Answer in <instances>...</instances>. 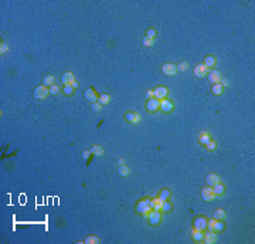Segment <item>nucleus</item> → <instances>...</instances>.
Returning <instances> with one entry per match:
<instances>
[{
	"label": "nucleus",
	"instance_id": "obj_1",
	"mask_svg": "<svg viewBox=\"0 0 255 244\" xmlns=\"http://www.w3.org/2000/svg\"><path fill=\"white\" fill-rule=\"evenodd\" d=\"M48 94H50V89L44 85H38L37 88L34 89V98L36 100H44Z\"/></svg>",
	"mask_w": 255,
	"mask_h": 244
},
{
	"label": "nucleus",
	"instance_id": "obj_2",
	"mask_svg": "<svg viewBox=\"0 0 255 244\" xmlns=\"http://www.w3.org/2000/svg\"><path fill=\"white\" fill-rule=\"evenodd\" d=\"M146 109H148L149 112H156L160 109V100H157V98H150V100H148V102H146Z\"/></svg>",
	"mask_w": 255,
	"mask_h": 244
},
{
	"label": "nucleus",
	"instance_id": "obj_3",
	"mask_svg": "<svg viewBox=\"0 0 255 244\" xmlns=\"http://www.w3.org/2000/svg\"><path fill=\"white\" fill-rule=\"evenodd\" d=\"M214 192H213V187L211 186H206V187L201 189V199L204 202H211V200L214 199Z\"/></svg>",
	"mask_w": 255,
	"mask_h": 244
},
{
	"label": "nucleus",
	"instance_id": "obj_4",
	"mask_svg": "<svg viewBox=\"0 0 255 244\" xmlns=\"http://www.w3.org/2000/svg\"><path fill=\"white\" fill-rule=\"evenodd\" d=\"M162 73L166 75H174L177 73V65H174V64H170V63H166L162 65Z\"/></svg>",
	"mask_w": 255,
	"mask_h": 244
},
{
	"label": "nucleus",
	"instance_id": "obj_5",
	"mask_svg": "<svg viewBox=\"0 0 255 244\" xmlns=\"http://www.w3.org/2000/svg\"><path fill=\"white\" fill-rule=\"evenodd\" d=\"M160 109H162L163 112H172L174 109V105L170 100L163 98V100H160Z\"/></svg>",
	"mask_w": 255,
	"mask_h": 244
},
{
	"label": "nucleus",
	"instance_id": "obj_6",
	"mask_svg": "<svg viewBox=\"0 0 255 244\" xmlns=\"http://www.w3.org/2000/svg\"><path fill=\"white\" fill-rule=\"evenodd\" d=\"M221 73L218 70H211L208 71V81L211 82V84H217V82H220V80H221Z\"/></svg>",
	"mask_w": 255,
	"mask_h": 244
},
{
	"label": "nucleus",
	"instance_id": "obj_7",
	"mask_svg": "<svg viewBox=\"0 0 255 244\" xmlns=\"http://www.w3.org/2000/svg\"><path fill=\"white\" fill-rule=\"evenodd\" d=\"M153 96L157 98V100H163V98H166V96H167V88H166V87H163V85H160V87H157V88H155V91H153Z\"/></svg>",
	"mask_w": 255,
	"mask_h": 244
},
{
	"label": "nucleus",
	"instance_id": "obj_8",
	"mask_svg": "<svg viewBox=\"0 0 255 244\" xmlns=\"http://www.w3.org/2000/svg\"><path fill=\"white\" fill-rule=\"evenodd\" d=\"M194 229H197V230L207 229V218L203 217V216L196 217V220H194Z\"/></svg>",
	"mask_w": 255,
	"mask_h": 244
},
{
	"label": "nucleus",
	"instance_id": "obj_9",
	"mask_svg": "<svg viewBox=\"0 0 255 244\" xmlns=\"http://www.w3.org/2000/svg\"><path fill=\"white\" fill-rule=\"evenodd\" d=\"M207 73H208V68L204 65V64H197L196 68H194V75H196V77H199V78L206 77V75H207Z\"/></svg>",
	"mask_w": 255,
	"mask_h": 244
},
{
	"label": "nucleus",
	"instance_id": "obj_10",
	"mask_svg": "<svg viewBox=\"0 0 255 244\" xmlns=\"http://www.w3.org/2000/svg\"><path fill=\"white\" fill-rule=\"evenodd\" d=\"M125 118L128 122H130V124H133V125H136V124H139V122L142 121V116L139 114H133V112H128V114L125 115Z\"/></svg>",
	"mask_w": 255,
	"mask_h": 244
},
{
	"label": "nucleus",
	"instance_id": "obj_11",
	"mask_svg": "<svg viewBox=\"0 0 255 244\" xmlns=\"http://www.w3.org/2000/svg\"><path fill=\"white\" fill-rule=\"evenodd\" d=\"M206 183H207V186H213L217 185V183H220V176H218L217 173H208L207 178H206Z\"/></svg>",
	"mask_w": 255,
	"mask_h": 244
},
{
	"label": "nucleus",
	"instance_id": "obj_12",
	"mask_svg": "<svg viewBox=\"0 0 255 244\" xmlns=\"http://www.w3.org/2000/svg\"><path fill=\"white\" fill-rule=\"evenodd\" d=\"M85 100L89 101L91 104L98 102V95H96V92L94 91L92 88H88L87 91H85Z\"/></svg>",
	"mask_w": 255,
	"mask_h": 244
},
{
	"label": "nucleus",
	"instance_id": "obj_13",
	"mask_svg": "<svg viewBox=\"0 0 255 244\" xmlns=\"http://www.w3.org/2000/svg\"><path fill=\"white\" fill-rule=\"evenodd\" d=\"M160 220H162V214H160V211H155V210L152 211L150 216H149V222H150V224H153V226L159 224Z\"/></svg>",
	"mask_w": 255,
	"mask_h": 244
},
{
	"label": "nucleus",
	"instance_id": "obj_14",
	"mask_svg": "<svg viewBox=\"0 0 255 244\" xmlns=\"http://www.w3.org/2000/svg\"><path fill=\"white\" fill-rule=\"evenodd\" d=\"M74 81H75V78H74V74H72V73H64L63 77H61V82H63L64 85H71Z\"/></svg>",
	"mask_w": 255,
	"mask_h": 244
},
{
	"label": "nucleus",
	"instance_id": "obj_15",
	"mask_svg": "<svg viewBox=\"0 0 255 244\" xmlns=\"http://www.w3.org/2000/svg\"><path fill=\"white\" fill-rule=\"evenodd\" d=\"M162 204H163V202L159 199V197H156V199L150 200V207H152V210H155V211H160V210H162Z\"/></svg>",
	"mask_w": 255,
	"mask_h": 244
},
{
	"label": "nucleus",
	"instance_id": "obj_16",
	"mask_svg": "<svg viewBox=\"0 0 255 244\" xmlns=\"http://www.w3.org/2000/svg\"><path fill=\"white\" fill-rule=\"evenodd\" d=\"M208 141H211L210 133H208L207 131H201V132L199 133V142H200L201 145H206Z\"/></svg>",
	"mask_w": 255,
	"mask_h": 244
},
{
	"label": "nucleus",
	"instance_id": "obj_17",
	"mask_svg": "<svg viewBox=\"0 0 255 244\" xmlns=\"http://www.w3.org/2000/svg\"><path fill=\"white\" fill-rule=\"evenodd\" d=\"M191 237H193V240H194V241H203V238H204L203 230L193 229V231H191Z\"/></svg>",
	"mask_w": 255,
	"mask_h": 244
},
{
	"label": "nucleus",
	"instance_id": "obj_18",
	"mask_svg": "<svg viewBox=\"0 0 255 244\" xmlns=\"http://www.w3.org/2000/svg\"><path fill=\"white\" fill-rule=\"evenodd\" d=\"M150 206V200L149 199H143V200H141L139 203H137V206H136V210H137V213H142V211L146 209V207H149Z\"/></svg>",
	"mask_w": 255,
	"mask_h": 244
},
{
	"label": "nucleus",
	"instance_id": "obj_19",
	"mask_svg": "<svg viewBox=\"0 0 255 244\" xmlns=\"http://www.w3.org/2000/svg\"><path fill=\"white\" fill-rule=\"evenodd\" d=\"M215 238H217V236H215V231L210 230L207 234H204L203 241H206L207 244H211V243H214V241H215Z\"/></svg>",
	"mask_w": 255,
	"mask_h": 244
},
{
	"label": "nucleus",
	"instance_id": "obj_20",
	"mask_svg": "<svg viewBox=\"0 0 255 244\" xmlns=\"http://www.w3.org/2000/svg\"><path fill=\"white\" fill-rule=\"evenodd\" d=\"M213 192H214L215 196H222L224 192H226V187H224L221 183H217V185L213 186Z\"/></svg>",
	"mask_w": 255,
	"mask_h": 244
},
{
	"label": "nucleus",
	"instance_id": "obj_21",
	"mask_svg": "<svg viewBox=\"0 0 255 244\" xmlns=\"http://www.w3.org/2000/svg\"><path fill=\"white\" fill-rule=\"evenodd\" d=\"M222 91H224V88H222V85L220 82L213 84V87H211V92L214 94V95H220V94H222Z\"/></svg>",
	"mask_w": 255,
	"mask_h": 244
},
{
	"label": "nucleus",
	"instance_id": "obj_22",
	"mask_svg": "<svg viewBox=\"0 0 255 244\" xmlns=\"http://www.w3.org/2000/svg\"><path fill=\"white\" fill-rule=\"evenodd\" d=\"M43 85L47 87V88H50L51 85H54V77H52V75H45V77L43 78Z\"/></svg>",
	"mask_w": 255,
	"mask_h": 244
},
{
	"label": "nucleus",
	"instance_id": "obj_23",
	"mask_svg": "<svg viewBox=\"0 0 255 244\" xmlns=\"http://www.w3.org/2000/svg\"><path fill=\"white\" fill-rule=\"evenodd\" d=\"M91 153L94 156H102L104 155V149L101 148V146H98V145H94L92 148H91Z\"/></svg>",
	"mask_w": 255,
	"mask_h": 244
},
{
	"label": "nucleus",
	"instance_id": "obj_24",
	"mask_svg": "<svg viewBox=\"0 0 255 244\" xmlns=\"http://www.w3.org/2000/svg\"><path fill=\"white\" fill-rule=\"evenodd\" d=\"M203 64L207 67V68H211V67L215 65V58L213 56H207V57H206V60H204Z\"/></svg>",
	"mask_w": 255,
	"mask_h": 244
},
{
	"label": "nucleus",
	"instance_id": "obj_25",
	"mask_svg": "<svg viewBox=\"0 0 255 244\" xmlns=\"http://www.w3.org/2000/svg\"><path fill=\"white\" fill-rule=\"evenodd\" d=\"M109 101H111V96L108 95V94H102L101 96H98V102L101 105H106V104H109Z\"/></svg>",
	"mask_w": 255,
	"mask_h": 244
},
{
	"label": "nucleus",
	"instance_id": "obj_26",
	"mask_svg": "<svg viewBox=\"0 0 255 244\" xmlns=\"http://www.w3.org/2000/svg\"><path fill=\"white\" fill-rule=\"evenodd\" d=\"M142 44H143L145 47H153V44H155V38H150V37H148V36H145L143 40H142Z\"/></svg>",
	"mask_w": 255,
	"mask_h": 244
},
{
	"label": "nucleus",
	"instance_id": "obj_27",
	"mask_svg": "<svg viewBox=\"0 0 255 244\" xmlns=\"http://www.w3.org/2000/svg\"><path fill=\"white\" fill-rule=\"evenodd\" d=\"M169 197H170V190L169 189H163L162 192H160V195H159V199L162 200V202H166Z\"/></svg>",
	"mask_w": 255,
	"mask_h": 244
},
{
	"label": "nucleus",
	"instance_id": "obj_28",
	"mask_svg": "<svg viewBox=\"0 0 255 244\" xmlns=\"http://www.w3.org/2000/svg\"><path fill=\"white\" fill-rule=\"evenodd\" d=\"M214 218H215V220H224V218H226V211L222 210V209H218V210H215Z\"/></svg>",
	"mask_w": 255,
	"mask_h": 244
},
{
	"label": "nucleus",
	"instance_id": "obj_29",
	"mask_svg": "<svg viewBox=\"0 0 255 244\" xmlns=\"http://www.w3.org/2000/svg\"><path fill=\"white\" fill-rule=\"evenodd\" d=\"M118 172H119V175H121V176H128V175L130 173L129 167L126 166V165H122V166H119V167H118Z\"/></svg>",
	"mask_w": 255,
	"mask_h": 244
},
{
	"label": "nucleus",
	"instance_id": "obj_30",
	"mask_svg": "<svg viewBox=\"0 0 255 244\" xmlns=\"http://www.w3.org/2000/svg\"><path fill=\"white\" fill-rule=\"evenodd\" d=\"M224 230V224L221 220H215L214 226H213V231H222Z\"/></svg>",
	"mask_w": 255,
	"mask_h": 244
},
{
	"label": "nucleus",
	"instance_id": "obj_31",
	"mask_svg": "<svg viewBox=\"0 0 255 244\" xmlns=\"http://www.w3.org/2000/svg\"><path fill=\"white\" fill-rule=\"evenodd\" d=\"M85 243H87V244H98V243H99V238L92 234V236H88L87 238H85Z\"/></svg>",
	"mask_w": 255,
	"mask_h": 244
},
{
	"label": "nucleus",
	"instance_id": "obj_32",
	"mask_svg": "<svg viewBox=\"0 0 255 244\" xmlns=\"http://www.w3.org/2000/svg\"><path fill=\"white\" fill-rule=\"evenodd\" d=\"M64 94H65V95H72V94H74V91L75 89L72 88V85H64Z\"/></svg>",
	"mask_w": 255,
	"mask_h": 244
},
{
	"label": "nucleus",
	"instance_id": "obj_33",
	"mask_svg": "<svg viewBox=\"0 0 255 244\" xmlns=\"http://www.w3.org/2000/svg\"><path fill=\"white\" fill-rule=\"evenodd\" d=\"M48 89H50V94H51V95H57V94L60 92V87H58V85H56V84L51 85Z\"/></svg>",
	"mask_w": 255,
	"mask_h": 244
},
{
	"label": "nucleus",
	"instance_id": "obj_34",
	"mask_svg": "<svg viewBox=\"0 0 255 244\" xmlns=\"http://www.w3.org/2000/svg\"><path fill=\"white\" fill-rule=\"evenodd\" d=\"M101 108H102V105H101L99 102H94V104H91V111H94V112H99V111H101Z\"/></svg>",
	"mask_w": 255,
	"mask_h": 244
},
{
	"label": "nucleus",
	"instance_id": "obj_35",
	"mask_svg": "<svg viewBox=\"0 0 255 244\" xmlns=\"http://www.w3.org/2000/svg\"><path fill=\"white\" fill-rule=\"evenodd\" d=\"M206 148H207L208 151H214V149L217 148V145H215L214 141H208L207 144H206Z\"/></svg>",
	"mask_w": 255,
	"mask_h": 244
},
{
	"label": "nucleus",
	"instance_id": "obj_36",
	"mask_svg": "<svg viewBox=\"0 0 255 244\" xmlns=\"http://www.w3.org/2000/svg\"><path fill=\"white\" fill-rule=\"evenodd\" d=\"M9 47L6 44V41H2V44H0V54H4V53H7Z\"/></svg>",
	"mask_w": 255,
	"mask_h": 244
},
{
	"label": "nucleus",
	"instance_id": "obj_37",
	"mask_svg": "<svg viewBox=\"0 0 255 244\" xmlns=\"http://www.w3.org/2000/svg\"><path fill=\"white\" fill-rule=\"evenodd\" d=\"M187 68H189V64L187 63H180L177 65V71H186Z\"/></svg>",
	"mask_w": 255,
	"mask_h": 244
},
{
	"label": "nucleus",
	"instance_id": "obj_38",
	"mask_svg": "<svg viewBox=\"0 0 255 244\" xmlns=\"http://www.w3.org/2000/svg\"><path fill=\"white\" fill-rule=\"evenodd\" d=\"M170 209H172V204L167 203V200H166V202H163V204H162V210H163V211H170Z\"/></svg>",
	"mask_w": 255,
	"mask_h": 244
},
{
	"label": "nucleus",
	"instance_id": "obj_39",
	"mask_svg": "<svg viewBox=\"0 0 255 244\" xmlns=\"http://www.w3.org/2000/svg\"><path fill=\"white\" fill-rule=\"evenodd\" d=\"M148 37H150V38H155V36H156V30L155 29H149L148 30V34H146Z\"/></svg>",
	"mask_w": 255,
	"mask_h": 244
},
{
	"label": "nucleus",
	"instance_id": "obj_40",
	"mask_svg": "<svg viewBox=\"0 0 255 244\" xmlns=\"http://www.w3.org/2000/svg\"><path fill=\"white\" fill-rule=\"evenodd\" d=\"M220 84L222 85V88H226V87H228V80H226V78H221V80H220Z\"/></svg>",
	"mask_w": 255,
	"mask_h": 244
},
{
	"label": "nucleus",
	"instance_id": "obj_41",
	"mask_svg": "<svg viewBox=\"0 0 255 244\" xmlns=\"http://www.w3.org/2000/svg\"><path fill=\"white\" fill-rule=\"evenodd\" d=\"M89 155H91V151H84L82 152V158H84V159H88Z\"/></svg>",
	"mask_w": 255,
	"mask_h": 244
},
{
	"label": "nucleus",
	"instance_id": "obj_42",
	"mask_svg": "<svg viewBox=\"0 0 255 244\" xmlns=\"http://www.w3.org/2000/svg\"><path fill=\"white\" fill-rule=\"evenodd\" d=\"M146 98H148V100L153 98V91H148V92H146Z\"/></svg>",
	"mask_w": 255,
	"mask_h": 244
},
{
	"label": "nucleus",
	"instance_id": "obj_43",
	"mask_svg": "<svg viewBox=\"0 0 255 244\" xmlns=\"http://www.w3.org/2000/svg\"><path fill=\"white\" fill-rule=\"evenodd\" d=\"M71 85H72V88H74V89H75V88H78V82H77V81H74Z\"/></svg>",
	"mask_w": 255,
	"mask_h": 244
},
{
	"label": "nucleus",
	"instance_id": "obj_44",
	"mask_svg": "<svg viewBox=\"0 0 255 244\" xmlns=\"http://www.w3.org/2000/svg\"><path fill=\"white\" fill-rule=\"evenodd\" d=\"M118 165H119V166H122V165H123V159H118Z\"/></svg>",
	"mask_w": 255,
	"mask_h": 244
}]
</instances>
